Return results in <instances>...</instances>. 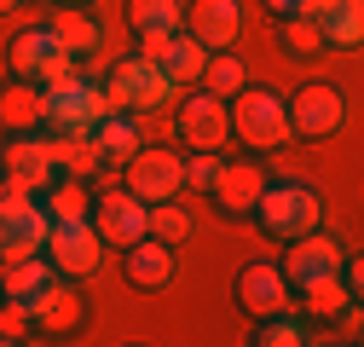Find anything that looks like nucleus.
<instances>
[{
    "instance_id": "f257e3e1",
    "label": "nucleus",
    "mask_w": 364,
    "mask_h": 347,
    "mask_svg": "<svg viewBox=\"0 0 364 347\" xmlns=\"http://www.w3.org/2000/svg\"><path fill=\"white\" fill-rule=\"evenodd\" d=\"M255 214L260 226L272 237H301V232H318V220H324V203H318V191L306 180H266L260 197H255Z\"/></svg>"
},
{
    "instance_id": "f03ea898",
    "label": "nucleus",
    "mask_w": 364,
    "mask_h": 347,
    "mask_svg": "<svg viewBox=\"0 0 364 347\" xmlns=\"http://www.w3.org/2000/svg\"><path fill=\"white\" fill-rule=\"evenodd\" d=\"M225 116H232V134L249 151H278L289 139L284 93H272V87H243V93H232V99H225Z\"/></svg>"
},
{
    "instance_id": "7ed1b4c3",
    "label": "nucleus",
    "mask_w": 364,
    "mask_h": 347,
    "mask_svg": "<svg viewBox=\"0 0 364 347\" xmlns=\"http://www.w3.org/2000/svg\"><path fill=\"white\" fill-rule=\"evenodd\" d=\"M99 93H105V105L110 110H133V116H151V110H162L173 93H179V87L151 64V58H139V53H133V58H122V64H110V75H105V87H99Z\"/></svg>"
},
{
    "instance_id": "20e7f679",
    "label": "nucleus",
    "mask_w": 364,
    "mask_h": 347,
    "mask_svg": "<svg viewBox=\"0 0 364 347\" xmlns=\"http://www.w3.org/2000/svg\"><path fill=\"white\" fill-rule=\"evenodd\" d=\"M122 186L139 197L145 208L151 203H168L186 191V156L179 151H156V145H139L127 162H122Z\"/></svg>"
},
{
    "instance_id": "39448f33",
    "label": "nucleus",
    "mask_w": 364,
    "mask_h": 347,
    "mask_svg": "<svg viewBox=\"0 0 364 347\" xmlns=\"http://www.w3.org/2000/svg\"><path fill=\"white\" fill-rule=\"evenodd\" d=\"M105 93L93 81H58V87H41V122H53V134H93V122L105 116Z\"/></svg>"
},
{
    "instance_id": "423d86ee",
    "label": "nucleus",
    "mask_w": 364,
    "mask_h": 347,
    "mask_svg": "<svg viewBox=\"0 0 364 347\" xmlns=\"http://www.w3.org/2000/svg\"><path fill=\"white\" fill-rule=\"evenodd\" d=\"M284 110H289V134L330 139V134H341V122H347V93L330 87V81H306V87H295V93L284 99Z\"/></svg>"
},
{
    "instance_id": "0eeeda50",
    "label": "nucleus",
    "mask_w": 364,
    "mask_h": 347,
    "mask_svg": "<svg viewBox=\"0 0 364 347\" xmlns=\"http://www.w3.org/2000/svg\"><path fill=\"white\" fill-rule=\"evenodd\" d=\"M41 255L53 260V272L64 278H87V272H99L105 267V237L93 220H53L47 243H41Z\"/></svg>"
},
{
    "instance_id": "6e6552de",
    "label": "nucleus",
    "mask_w": 364,
    "mask_h": 347,
    "mask_svg": "<svg viewBox=\"0 0 364 347\" xmlns=\"http://www.w3.org/2000/svg\"><path fill=\"white\" fill-rule=\"evenodd\" d=\"M6 58H12V70H18L23 81H41V87H58V81H70V75H75V58H64V47L53 41V29H47V23L18 29Z\"/></svg>"
},
{
    "instance_id": "1a4fd4ad",
    "label": "nucleus",
    "mask_w": 364,
    "mask_h": 347,
    "mask_svg": "<svg viewBox=\"0 0 364 347\" xmlns=\"http://www.w3.org/2000/svg\"><path fill=\"white\" fill-rule=\"evenodd\" d=\"M53 232V214L35 203V191H12L0 197V260L6 255H35Z\"/></svg>"
},
{
    "instance_id": "9d476101",
    "label": "nucleus",
    "mask_w": 364,
    "mask_h": 347,
    "mask_svg": "<svg viewBox=\"0 0 364 347\" xmlns=\"http://www.w3.org/2000/svg\"><path fill=\"white\" fill-rule=\"evenodd\" d=\"M341 260H347L341 237H330V232H301V237H289L284 278H289V289H306V284H318V278H336Z\"/></svg>"
},
{
    "instance_id": "9b49d317",
    "label": "nucleus",
    "mask_w": 364,
    "mask_h": 347,
    "mask_svg": "<svg viewBox=\"0 0 364 347\" xmlns=\"http://www.w3.org/2000/svg\"><path fill=\"white\" fill-rule=\"evenodd\" d=\"M0 174H6L12 191H47L58 180V162H53V139H29L18 134L6 145V156H0Z\"/></svg>"
},
{
    "instance_id": "f8f14e48",
    "label": "nucleus",
    "mask_w": 364,
    "mask_h": 347,
    "mask_svg": "<svg viewBox=\"0 0 364 347\" xmlns=\"http://www.w3.org/2000/svg\"><path fill=\"white\" fill-rule=\"evenodd\" d=\"M173 127H179V139H186L191 151H220L225 139H232V116H225V99H214V93H191L186 105H179Z\"/></svg>"
},
{
    "instance_id": "ddd939ff",
    "label": "nucleus",
    "mask_w": 364,
    "mask_h": 347,
    "mask_svg": "<svg viewBox=\"0 0 364 347\" xmlns=\"http://www.w3.org/2000/svg\"><path fill=\"white\" fill-rule=\"evenodd\" d=\"M87 220L99 226L105 249H127V243L145 237V203L133 197L127 186H122V191H99V203H93V214H87Z\"/></svg>"
},
{
    "instance_id": "4468645a",
    "label": "nucleus",
    "mask_w": 364,
    "mask_h": 347,
    "mask_svg": "<svg viewBox=\"0 0 364 347\" xmlns=\"http://www.w3.org/2000/svg\"><path fill=\"white\" fill-rule=\"evenodd\" d=\"M179 29L197 35L208 53H225V47H237V35H243V0H191Z\"/></svg>"
},
{
    "instance_id": "2eb2a0df",
    "label": "nucleus",
    "mask_w": 364,
    "mask_h": 347,
    "mask_svg": "<svg viewBox=\"0 0 364 347\" xmlns=\"http://www.w3.org/2000/svg\"><path fill=\"white\" fill-rule=\"evenodd\" d=\"M232 289H237V307L249 319H266V313L289 307V278H284V267H272V260H249Z\"/></svg>"
},
{
    "instance_id": "dca6fc26",
    "label": "nucleus",
    "mask_w": 364,
    "mask_h": 347,
    "mask_svg": "<svg viewBox=\"0 0 364 347\" xmlns=\"http://www.w3.org/2000/svg\"><path fill=\"white\" fill-rule=\"evenodd\" d=\"M260 186H266L260 162H225V156H220V174H214L208 197L220 203V214H255V197H260Z\"/></svg>"
},
{
    "instance_id": "f3484780",
    "label": "nucleus",
    "mask_w": 364,
    "mask_h": 347,
    "mask_svg": "<svg viewBox=\"0 0 364 347\" xmlns=\"http://www.w3.org/2000/svg\"><path fill=\"white\" fill-rule=\"evenodd\" d=\"M127 284L133 289H145V295H156V289H168L173 284V272H179V260H173V243H156V237H139V243H127Z\"/></svg>"
},
{
    "instance_id": "a211bd4d",
    "label": "nucleus",
    "mask_w": 364,
    "mask_h": 347,
    "mask_svg": "<svg viewBox=\"0 0 364 347\" xmlns=\"http://www.w3.org/2000/svg\"><path fill=\"white\" fill-rule=\"evenodd\" d=\"M53 41L64 47V58H75V64H87V58H99L105 53V23L93 18V12H81V6H64V12H53Z\"/></svg>"
},
{
    "instance_id": "6ab92c4d",
    "label": "nucleus",
    "mask_w": 364,
    "mask_h": 347,
    "mask_svg": "<svg viewBox=\"0 0 364 347\" xmlns=\"http://www.w3.org/2000/svg\"><path fill=\"white\" fill-rule=\"evenodd\" d=\"M23 307H29V324L35 330H53V336H64V330H75V319H81V301H75V289H64V284H41L29 301H23Z\"/></svg>"
},
{
    "instance_id": "aec40b11",
    "label": "nucleus",
    "mask_w": 364,
    "mask_h": 347,
    "mask_svg": "<svg viewBox=\"0 0 364 347\" xmlns=\"http://www.w3.org/2000/svg\"><path fill=\"white\" fill-rule=\"evenodd\" d=\"M139 145H145V134H139V116H133V110H105L93 122V151L105 162H127Z\"/></svg>"
},
{
    "instance_id": "412c9836",
    "label": "nucleus",
    "mask_w": 364,
    "mask_h": 347,
    "mask_svg": "<svg viewBox=\"0 0 364 347\" xmlns=\"http://www.w3.org/2000/svg\"><path fill=\"white\" fill-rule=\"evenodd\" d=\"M203 64H208V47H203L197 35H186V29H173V35H168V47H162V58H156V70H162L173 87L203 81Z\"/></svg>"
},
{
    "instance_id": "4be33fe9",
    "label": "nucleus",
    "mask_w": 364,
    "mask_h": 347,
    "mask_svg": "<svg viewBox=\"0 0 364 347\" xmlns=\"http://www.w3.org/2000/svg\"><path fill=\"white\" fill-rule=\"evenodd\" d=\"M318 35H324V47H358L364 41V0H330L324 12H312Z\"/></svg>"
},
{
    "instance_id": "5701e85b",
    "label": "nucleus",
    "mask_w": 364,
    "mask_h": 347,
    "mask_svg": "<svg viewBox=\"0 0 364 347\" xmlns=\"http://www.w3.org/2000/svg\"><path fill=\"white\" fill-rule=\"evenodd\" d=\"M0 127L18 139V134H35V127H47L41 122V87H29L23 75L12 87H0Z\"/></svg>"
},
{
    "instance_id": "b1692460",
    "label": "nucleus",
    "mask_w": 364,
    "mask_h": 347,
    "mask_svg": "<svg viewBox=\"0 0 364 347\" xmlns=\"http://www.w3.org/2000/svg\"><path fill=\"white\" fill-rule=\"evenodd\" d=\"M53 278V260L47 255H6V260H0V295H12V301H29L41 284H47Z\"/></svg>"
},
{
    "instance_id": "393cba45",
    "label": "nucleus",
    "mask_w": 364,
    "mask_h": 347,
    "mask_svg": "<svg viewBox=\"0 0 364 347\" xmlns=\"http://www.w3.org/2000/svg\"><path fill=\"white\" fill-rule=\"evenodd\" d=\"M133 35H173L186 23V0H127Z\"/></svg>"
},
{
    "instance_id": "a878e982",
    "label": "nucleus",
    "mask_w": 364,
    "mask_h": 347,
    "mask_svg": "<svg viewBox=\"0 0 364 347\" xmlns=\"http://www.w3.org/2000/svg\"><path fill=\"white\" fill-rule=\"evenodd\" d=\"M243 87H249V70H243V58H232V47H225V53H208V64H203V93L232 99V93H243Z\"/></svg>"
},
{
    "instance_id": "bb28decb",
    "label": "nucleus",
    "mask_w": 364,
    "mask_h": 347,
    "mask_svg": "<svg viewBox=\"0 0 364 347\" xmlns=\"http://www.w3.org/2000/svg\"><path fill=\"white\" fill-rule=\"evenodd\" d=\"M191 232H197V220H191V214L179 208L173 197H168V203H151V208H145V237H156V243H186Z\"/></svg>"
},
{
    "instance_id": "cd10ccee",
    "label": "nucleus",
    "mask_w": 364,
    "mask_h": 347,
    "mask_svg": "<svg viewBox=\"0 0 364 347\" xmlns=\"http://www.w3.org/2000/svg\"><path fill=\"white\" fill-rule=\"evenodd\" d=\"M47 191H53V203H47L53 220H87V214H93V197H87L81 180H53Z\"/></svg>"
},
{
    "instance_id": "c85d7f7f",
    "label": "nucleus",
    "mask_w": 364,
    "mask_h": 347,
    "mask_svg": "<svg viewBox=\"0 0 364 347\" xmlns=\"http://www.w3.org/2000/svg\"><path fill=\"white\" fill-rule=\"evenodd\" d=\"M347 301H353V289L341 284V272H336V278H318V284H306V313H312V319H336V313L347 307Z\"/></svg>"
},
{
    "instance_id": "c756f323",
    "label": "nucleus",
    "mask_w": 364,
    "mask_h": 347,
    "mask_svg": "<svg viewBox=\"0 0 364 347\" xmlns=\"http://www.w3.org/2000/svg\"><path fill=\"white\" fill-rule=\"evenodd\" d=\"M278 35H284V47L295 58H312V53H324V35H318L312 18H278Z\"/></svg>"
},
{
    "instance_id": "7c9ffc66",
    "label": "nucleus",
    "mask_w": 364,
    "mask_h": 347,
    "mask_svg": "<svg viewBox=\"0 0 364 347\" xmlns=\"http://www.w3.org/2000/svg\"><path fill=\"white\" fill-rule=\"evenodd\" d=\"M255 341H260V347H301V341H306V330H301V324L289 319V307H284V313H266V319H260Z\"/></svg>"
},
{
    "instance_id": "2f4dec72",
    "label": "nucleus",
    "mask_w": 364,
    "mask_h": 347,
    "mask_svg": "<svg viewBox=\"0 0 364 347\" xmlns=\"http://www.w3.org/2000/svg\"><path fill=\"white\" fill-rule=\"evenodd\" d=\"M29 307L23 301H12V295H0V341H29Z\"/></svg>"
},
{
    "instance_id": "473e14b6",
    "label": "nucleus",
    "mask_w": 364,
    "mask_h": 347,
    "mask_svg": "<svg viewBox=\"0 0 364 347\" xmlns=\"http://www.w3.org/2000/svg\"><path fill=\"white\" fill-rule=\"evenodd\" d=\"M214 174H220V151H191V162H186V186L208 191V186H214Z\"/></svg>"
},
{
    "instance_id": "72a5a7b5",
    "label": "nucleus",
    "mask_w": 364,
    "mask_h": 347,
    "mask_svg": "<svg viewBox=\"0 0 364 347\" xmlns=\"http://www.w3.org/2000/svg\"><path fill=\"white\" fill-rule=\"evenodd\" d=\"M324 6H330V0H266V12H278V18H312Z\"/></svg>"
},
{
    "instance_id": "f704fd0d",
    "label": "nucleus",
    "mask_w": 364,
    "mask_h": 347,
    "mask_svg": "<svg viewBox=\"0 0 364 347\" xmlns=\"http://www.w3.org/2000/svg\"><path fill=\"white\" fill-rule=\"evenodd\" d=\"M64 6H93V0H64Z\"/></svg>"
},
{
    "instance_id": "c9c22d12",
    "label": "nucleus",
    "mask_w": 364,
    "mask_h": 347,
    "mask_svg": "<svg viewBox=\"0 0 364 347\" xmlns=\"http://www.w3.org/2000/svg\"><path fill=\"white\" fill-rule=\"evenodd\" d=\"M12 6H18V0H0V12H12Z\"/></svg>"
}]
</instances>
